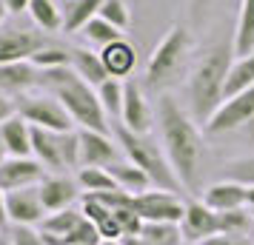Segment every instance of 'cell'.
I'll use <instances>...</instances> for the list:
<instances>
[{
	"label": "cell",
	"mask_w": 254,
	"mask_h": 245,
	"mask_svg": "<svg viewBox=\"0 0 254 245\" xmlns=\"http://www.w3.org/2000/svg\"><path fill=\"white\" fill-rule=\"evenodd\" d=\"M154 126H157V140L163 151L183 183V191L197 194L203 165H206V140L197 129V120L172 94H160L154 108Z\"/></svg>",
	"instance_id": "obj_1"
},
{
	"label": "cell",
	"mask_w": 254,
	"mask_h": 245,
	"mask_svg": "<svg viewBox=\"0 0 254 245\" xmlns=\"http://www.w3.org/2000/svg\"><path fill=\"white\" fill-rule=\"evenodd\" d=\"M234 63V43H211L200 51L186 80V108L206 129L220 105L226 103V77Z\"/></svg>",
	"instance_id": "obj_2"
},
{
	"label": "cell",
	"mask_w": 254,
	"mask_h": 245,
	"mask_svg": "<svg viewBox=\"0 0 254 245\" xmlns=\"http://www.w3.org/2000/svg\"><path fill=\"white\" fill-rule=\"evenodd\" d=\"M40 89H46L66 105L77 129H92V131H112V120L106 114L100 94L92 83H86L71 69V66H60V69H43L40 71Z\"/></svg>",
	"instance_id": "obj_3"
},
{
	"label": "cell",
	"mask_w": 254,
	"mask_h": 245,
	"mask_svg": "<svg viewBox=\"0 0 254 245\" xmlns=\"http://www.w3.org/2000/svg\"><path fill=\"white\" fill-rule=\"evenodd\" d=\"M112 129H115V140H117V146H120L123 157H126L128 163H134L137 168H143V171L149 174V180L154 183V188L174 191V194L183 191V183H180L177 171H174L172 163H169V157L163 151L160 140H154L151 134H137V131L126 129L123 123H115Z\"/></svg>",
	"instance_id": "obj_4"
},
{
	"label": "cell",
	"mask_w": 254,
	"mask_h": 245,
	"mask_svg": "<svg viewBox=\"0 0 254 245\" xmlns=\"http://www.w3.org/2000/svg\"><path fill=\"white\" fill-rule=\"evenodd\" d=\"M189 54H191V32L180 23L169 26V32L160 37V43L149 54L146 86L149 89H169V86H174L177 77L186 71Z\"/></svg>",
	"instance_id": "obj_5"
},
{
	"label": "cell",
	"mask_w": 254,
	"mask_h": 245,
	"mask_svg": "<svg viewBox=\"0 0 254 245\" xmlns=\"http://www.w3.org/2000/svg\"><path fill=\"white\" fill-rule=\"evenodd\" d=\"M32 157L46 165L49 174H69L80 168V137L77 131H49L32 126Z\"/></svg>",
	"instance_id": "obj_6"
},
{
	"label": "cell",
	"mask_w": 254,
	"mask_h": 245,
	"mask_svg": "<svg viewBox=\"0 0 254 245\" xmlns=\"http://www.w3.org/2000/svg\"><path fill=\"white\" fill-rule=\"evenodd\" d=\"M14 105H17V114L23 117L26 123L37 126V129H49V131L74 129V120L66 111V105L46 89H35V92H26L20 97H14Z\"/></svg>",
	"instance_id": "obj_7"
},
{
	"label": "cell",
	"mask_w": 254,
	"mask_h": 245,
	"mask_svg": "<svg viewBox=\"0 0 254 245\" xmlns=\"http://www.w3.org/2000/svg\"><path fill=\"white\" fill-rule=\"evenodd\" d=\"M52 46L46 32L32 29V26H0V63H14V60H32L40 49Z\"/></svg>",
	"instance_id": "obj_8"
},
{
	"label": "cell",
	"mask_w": 254,
	"mask_h": 245,
	"mask_svg": "<svg viewBox=\"0 0 254 245\" xmlns=\"http://www.w3.org/2000/svg\"><path fill=\"white\" fill-rule=\"evenodd\" d=\"M131 208L143 217V222H180L186 214V199L174 191L149 188L131 197Z\"/></svg>",
	"instance_id": "obj_9"
},
{
	"label": "cell",
	"mask_w": 254,
	"mask_h": 245,
	"mask_svg": "<svg viewBox=\"0 0 254 245\" xmlns=\"http://www.w3.org/2000/svg\"><path fill=\"white\" fill-rule=\"evenodd\" d=\"M252 120H254V86L234 94V97H226V103L220 105L214 117L206 123V134L217 137V134H226V131H237Z\"/></svg>",
	"instance_id": "obj_10"
},
{
	"label": "cell",
	"mask_w": 254,
	"mask_h": 245,
	"mask_svg": "<svg viewBox=\"0 0 254 245\" xmlns=\"http://www.w3.org/2000/svg\"><path fill=\"white\" fill-rule=\"evenodd\" d=\"M180 231H183V243L200 245L208 237L220 234V217L214 208H208L200 197L186 199V214L180 220Z\"/></svg>",
	"instance_id": "obj_11"
},
{
	"label": "cell",
	"mask_w": 254,
	"mask_h": 245,
	"mask_svg": "<svg viewBox=\"0 0 254 245\" xmlns=\"http://www.w3.org/2000/svg\"><path fill=\"white\" fill-rule=\"evenodd\" d=\"M49 177L46 165L37 157H6L0 163V188L3 191H17V188L40 186Z\"/></svg>",
	"instance_id": "obj_12"
},
{
	"label": "cell",
	"mask_w": 254,
	"mask_h": 245,
	"mask_svg": "<svg viewBox=\"0 0 254 245\" xmlns=\"http://www.w3.org/2000/svg\"><path fill=\"white\" fill-rule=\"evenodd\" d=\"M80 137V168L94 165V168H109L112 163L123 160V151L117 140H112V134L106 131H92V129H77Z\"/></svg>",
	"instance_id": "obj_13"
},
{
	"label": "cell",
	"mask_w": 254,
	"mask_h": 245,
	"mask_svg": "<svg viewBox=\"0 0 254 245\" xmlns=\"http://www.w3.org/2000/svg\"><path fill=\"white\" fill-rule=\"evenodd\" d=\"M6 214H9V225H32L37 228L46 220V205L40 199V188H17V191H6Z\"/></svg>",
	"instance_id": "obj_14"
},
{
	"label": "cell",
	"mask_w": 254,
	"mask_h": 245,
	"mask_svg": "<svg viewBox=\"0 0 254 245\" xmlns=\"http://www.w3.org/2000/svg\"><path fill=\"white\" fill-rule=\"evenodd\" d=\"M126 83V94H123V114H120V123L126 129L137 131V134H151L154 129V108L146 100V92L134 77H128Z\"/></svg>",
	"instance_id": "obj_15"
},
{
	"label": "cell",
	"mask_w": 254,
	"mask_h": 245,
	"mask_svg": "<svg viewBox=\"0 0 254 245\" xmlns=\"http://www.w3.org/2000/svg\"><path fill=\"white\" fill-rule=\"evenodd\" d=\"M37 188H40V199H43V205H46L49 214L71 208L83 194L77 177H69V174H49Z\"/></svg>",
	"instance_id": "obj_16"
},
{
	"label": "cell",
	"mask_w": 254,
	"mask_h": 245,
	"mask_svg": "<svg viewBox=\"0 0 254 245\" xmlns=\"http://www.w3.org/2000/svg\"><path fill=\"white\" fill-rule=\"evenodd\" d=\"M40 89V69L32 60H14L0 63V92L9 97H20L26 92Z\"/></svg>",
	"instance_id": "obj_17"
},
{
	"label": "cell",
	"mask_w": 254,
	"mask_h": 245,
	"mask_svg": "<svg viewBox=\"0 0 254 245\" xmlns=\"http://www.w3.org/2000/svg\"><path fill=\"white\" fill-rule=\"evenodd\" d=\"M100 57H103V66L109 71V77L128 80L134 74V66H137V49L131 46L126 37H120L115 43H109L106 49H100Z\"/></svg>",
	"instance_id": "obj_18"
},
{
	"label": "cell",
	"mask_w": 254,
	"mask_h": 245,
	"mask_svg": "<svg viewBox=\"0 0 254 245\" xmlns=\"http://www.w3.org/2000/svg\"><path fill=\"white\" fill-rule=\"evenodd\" d=\"M203 202H206L208 208L214 211H231V208H243L246 205V186L237 183V180H229V177H223L217 183H211V186L203 188Z\"/></svg>",
	"instance_id": "obj_19"
},
{
	"label": "cell",
	"mask_w": 254,
	"mask_h": 245,
	"mask_svg": "<svg viewBox=\"0 0 254 245\" xmlns=\"http://www.w3.org/2000/svg\"><path fill=\"white\" fill-rule=\"evenodd\" d=\"M80 211L86 220H92L97 225V231L103 240H123V231H120V225H117V217L115 211L103 205L100 199H94L92 194H83V202H80Z\"/></svg>",
	"instance_id": "obj_20"
},
{
	"label": "cell",
	"mask_w": 254,
	"mask_h": 245,
	"mask_svg": "<svg viewBox=\"0 0 254 245\" xmlns=\"http://www.w3.org/2000/svg\"><path fill=\"white\" fill-rule=\"evenodd\" d=\"M0 134H3L9 157H32V123H26L20 114L9 117L0 126Z\"/></svg>",
	"instance_id": "obj_21"
},
{
	"label": "cell",
	"mask_w": 254,
	"mask_h": 245,
	"mask_svg": "<svg viewBox=\"0 0 254 245\" xmlns=\"http://www.w3.org/2000/svg\"><path fill=\"white\" fill-rule=\"evenodd\" d=\"M71 69L80 74L86 83H92L94 89L100 86V83L109 80V71L103 66V57H100V51H92L89 46H71Z\"/></svg>",
	"instance_id": "obj_22"
},
{
	"label": "cell",
	"mask_w": 254,
	"mask_h": 245,
	"mask_svg": "<svg viewBox=\"0 0 254 245\" xmlns=\"http://www.w3.org/2000/svg\"><path fill=\"white\" fill-rule=\"evenodd\" d=\"M103 0H66L63 6V32L66 35H80L83 26L100 14Z\"/></svg>",
	"instance_id": "obj_23"
},
{
	"label": "cell",
	"mask_w": 254,
	"mask_h": 245,
	"mask_svg": "<svg viewBox=\"0 0 254 245\" xmlns=\"http://www.w3.org/2000/svg\"><path fill=\"white\" fill-rule=\"evenodd\" d=\"M109 174L115 177L117 188H123V191H128V194H143V191L154 188V183L149 180V174H146L143 168H137L134 163H128L126 157L109 165Z\"/></svg>",
	"instance_id": "obj_24"
},
{
	"label": "cell",
	"mask_w": 254,
	"mask_h": 245,
	"mask_svg": "<svg viewBox=\"0 0 254 245\" xmlns=\"http://www.w3.org/2000/svg\"><path fill=\"white\" fill-rule=\"evenodd\" d=\"M234 57H246L254 51V0H240L237 29H234Z\"/></svg>",
	"instance_id": "obj_25"
},
{
	"label": "cell",
	"mask_w": 254,
	"mask_h": 245,
	"mask_svg": "<svg viewBox=\"0 0 254 245\" xmlns=\"http://www.w3.org/2000/svg\"><path fill=\"white\" fill-rule=\"evenodd\" d=\"M137 237L143 245H183L180 222H143Z\"/></svg>",
	"instance_id": "obj_26"
},
{
	"label": "cell",
	"mask_w": 254,
	"mask_h": 245,
	"mask_svg": "<svg viewBox=\"0 0 254 245\" xmlns=\"http://www.w3.org/2000/svg\"><path fill=\"white\" fill-rule=\"evenodd\" d=\"M29 17H32V23L35 29L40 32H60L63 29V9H60L55 0H32V6H29Z\"/></svg>",
	"instance_id": "obj_27"
},
{
	"label": "cell",
	"mask_w": 254,
	"mask_h": 245,
	"mask_svg": "<svg viewBox=\"0 0 254 245\" xmlns=\"http://www.w3.org/2000/svg\"><path fill=\"white\" fill-rule=\"evenodd\" d=\"M252 86H254V51L246 54V57H234L229 77H226V97H234V94L246 92Z\"/></svg>",
	"instance_id": "obj_28"
},
{
	"label": "cell",
	"mask_w": 254,
	"mask_h": 245,
	"mask_svg": "<svg viewBox=\"0 0 254 245\" xmlns=\"http://www.w3.org/2000/svg\"><path fill=\"white\" fill-rule=\"evenodd\" d=\"M97 94H100V103H103L106 114L112 120V126L120 123V114H123V94H126V83L117 80V77H109L106 83L97 86Z\"/></svg>",
	"instance_id": "obj_29"
},
{
	"label": "cell",
	"mask_w": 254,
	"mask_h": 245,
	"mask_svg": "<svg viewBox=\"0 0 254 245\" xmlns=\"http://www.w3.org/2000/svg\"><path fill=\"white\" fill-rule=\"evenodd\" d=\"M83 220V211L80 208H63V211H55V214H46V220L40 222L37 228L40 231H49V234H58V237H69L74 228H77V222Z\"/></svg>",
	"instance_id": "obj_30"
},
{
	"label": "cell",
	"mask_w": 254,
	"mask_h": 245,
	"mask_svg": "<svg viewBox=\"0 0 254 245\" xmlns=\"http://www.w3.org/2000/svg\"><path fill=\"white\" fill-rule=\"evenodd\" d=\"M220 217V231L226 234H243V237H254V217L252 208H231V211H217Z\"/></svg>",
	"instance_id": "obj_31"
},
{
	"label": "cell",
	"mask_w": 254,
	"mask_h": 245,
	"mask_svg": "<svg viewBox=\"0 0 254 245\" xmlns=\"http://www.w3.org/2000/svg\"><path fill=\"white\" fill-rule=\"evenodd\" d=\"M83 40L89 43V46H97V49H106L109 43H115V40H120V37L126 35V32H120V29H115L112 23H106L103 17L97 14L94 20H89V23L83 26Z\"/></svg>",
	"instance_id": "obj_32"
},
{
	"label": "cell",
	"mask_w": 254,
	"mask_h": 245,
	"mask_svg": "<svg viewBox=\"0 0 254 245\" xmlns=\"http://www.w3.org/2000/svg\"><path fill=\"white\" fill-rule=\"evenodd\" d=\"M77 183H80L83 194H97V191H112V188H117L115 177L109 174V168H94V165L77 168Z\"/></svg>",
	"instance_id": "obj_33"
},
{
	"label": "cell",
	"mask_w": 254,
	"mask_h": 245,
	"mask_svg": "<svg viewBox=\"0 0 254 245\" xmlns=\"http://www.w3.org/2000/svg\"><path fill=\"white\" fill-rule=\"evenodd\" d=\"M32 63H35L40 71H43V69H60V66H71V51L52 43V46L40 49L35 57H32Z\"/></svg>",
	"instance_id": "obj_34"
},
{
	"label": "cell",
	"mask_w": 254,
	"mask_h": 245,
	"mask_svg": "<svg viewBox=\"0 0 254 245\" xmlns=\"http://www.w3.org/2000/svg\"><path fill=\"white\" fill-rule=\"evenodd\" d=\"M100 17H103L106 23H112L115 29H120V32H126L128 23H131V12H128L126 0H103Z\"/></svg>",
	"instance_id": "obj_35"
},
{
	"label": "cell",
	"mask_w": 254,
	"mask_h": 245,
	"mask_svg": "<svg viewBox=\"0 0 254 245\" xmlns=\"http://www.w3.org/2000/svg\"><path fill=\"white\" fill-rule=\"evenodd\" d=\"M223 177L237 180L243 186H254V157H234L223 165Z\"/></svg>",
	"instance_id": "obj_36"
},
{
	"label": "cell",
	"mask_w": 254,
	"mask_h": 245,
	"mask_svg": "<svg viewBox=\"0 0 254 245\" xmlns=\"http://www.w3.org/2000/svg\"><path fill=\"white\" fill-rule=\"evenodd\" d=\"M100 243H103V237L97 231V225H94L92 220H86V217H83V220L77 222V228L66 237V245H100Z\"/></svg>",
	"instance_id": "obj_37"
},
{
	"label": "cell",
	"mask_w": 254,
	"mask_h": 245,
	"mask_svg": "<svg viewBox=\"0 0 254 245\" xmlns=\"http://www.w3.org/2000/svg\"><path fill=\"white\" fill-rule=\"evenodd\" d=\"M6 234H9L12 245H46L43 237H40V231L32 228V225H9Z\"/></svg>",
	"instance_id": "obj_38"
},
{
	"label": "cell",
	"mask_w": 254,
	"mask_h": 245,
	"mask_svg": "<svg viewBox=\"0 0 254 245\" xmlns=\"http://www.w3.org/2000/svg\"><path fill=\"white\" fill-rule=\"evenodd\" d=\"M254 243V237H243V234H226V231H220L214 234V237H208L206 243H200V245H252Z\"/></svg>",
	"instance_id": "obj_39"
},
{
	"label": "cell",
	"mask_w": 254,
	"mask_h": 245,
	"mask_svg": "<svg viewBox=\"0 0 254 245\" xmlns=\"http://www.w3.org/2000/svg\"><path fill=\"white\" fill-rule=\"evenodd\" d=\"M17 114V105H14V97H9V94L0 92V126L9 120V117Z\"/></svg>",
	"instance_id": "obj_40"
},
{
	"label": "cell",
	"mask_w": 254,
	"mask_h": 245,
	"mask_svg": "<svg viewBox=\"0 0 254 245\" xmlns=\"http://www.w3.org/2000/svg\"><path fill=\"white\" fill-rule=\"evenodd\" d=\"M3 6H6L9 14H23V12H29L32 0H3Z\"/></svg>",
	"instance_id": "obj_41"
},
{
	"label": "cell",
	"mask_w": 254,
	"mask_h": 245,
	"mask_svg": "<svg viewBox=\"0 0 254 245\" xmlns=\"http://www.w3.org/2000/svg\"><path fill=\"white\" fill-rule=\"evenodd\" d=\"M9 228V214H6V191L0 188V231Z\"/></svg>",
	"instance_id": "obj_42"
},
{
	"label": "cell",
	"mask_w": 254,
	"mask_h": 245,
	"mask_svg": "<svg viewBox=\"0 0 254 245\" xmlns=\"http://www.w3.org/2000/svg\"><path fill=\"white\" fill-rule=\"evenodd\" d=\"M208 6V0H189V9H191V17H200V12H203V9H206Z\"/></svg>",
	"instance_id": "obj_43"
},
{
	"label": "cell",
	"mask_w": 254,
	"mask_h": 245,
	"mask_svg": "<svg viewBox=\"0 0 254 245\" xmlns=\"http://www.w3.org/2000/svg\"><path fill=\"white\" fill-rule=\"evenodd\" d=\"M246 205L254 208V186H246Z\"/></svg>",
	"instance_id": "obj_44"
},
{
	"label": "cell",
	"mask_w": 254,
	"mask_h": 245,
	"mask_svg": "<svg viewBox=\"0 0 254 245\" xmlns=\"http://www.w3.org/2000/svg\"><path fill=\"white\" fill-rule=\"evenodd\" d=\"M9 157V151H6V143H3V134H0V163Z\"/></svg>",
	"instance_id": "obj_45"
},
{
	"label": "cell",
	"mask_w": 254,
	"mask_h": 245,
	"mask_svg": "<svg viewBox=\"0 0 254 245\" xmlns=\"http://www.w3.org/2000/svg\"><path fill=\"white\" fill-rule=\"evenodd\" d=\"M6 17H9V12H6V6H3V0H0V26L6 23Z\"/></svg>",
	"instance_id": "obj_46"
},
{
	"label": "cell",
	"mask_w": 254,
	"mask_h": 245,
	"mask_svg": "<svg viewBox=\"0 0 254 245\" xmlns=\"http://www.w3.org/2000/svg\"><path fill=\"white\" fill-rule=\"evenodd\" d=\"M100 245H123V243H120V240H103Z\"/></svg>",
	"instance_id": "obj_47"
},
{
	"label": "cell",
	"mask_w": 254,
	"mask_h": 245,
	"mask_svg": "<svg viewBox=\"0 0 254 245\" xmlns=\"http://www.w3.org/2000/svg\"><path fill=\"white\" fill-rule=\"evenodd\" d=\"M252 217H254V208H252Z\"/></svg>",
	"instance_id": "obj_48"
},
{
	"label": "cell",
	"mask_w": 254,
	"mask_h": 245,
	"mask_svg": "<svg viewBox=\"0 0 254 245\" xmlns=\"http://www.w3.org/2000/svg\"><path fill=\"white\" fill-rule=\"evenodd\" d=\"M183 245H189V243H183Z\"/></svg>",
	"instance_id": "obj_49"
}]
</instances>
